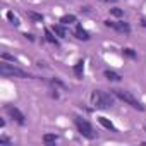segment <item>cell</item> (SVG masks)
Instances as JSON below:
<instances>
[{
  "instance_id": "7402d4cb",
  "label": "cell",
  "mask_w": 146,
  "mask_h": 146,
  "mask_svg": "<svg viewBox=\"0 0 146 146\" xmlns=\"http://www.w3.org/2000/svg\"><path fill=\"white\" fill-rule=\"evenodd\" d=\"M141 24H143V26L146 28V19H143V21H141Z\"/></svg>"
},
{
  "instance_id": "4fadbf2b",
  "label": "cell",
  "mask_w": 146,
  "mask_h": 146,
  "mask_svg": "<svg viewBox=\"0 0 146 146\" xmlns=\"http://www.w3.org/2000/svg\"><path fill=\"white\" fill-rule=\"evenodd\" d=\"M105 78H107L108 81H120V79H122L117 72H113V70H105Z\"/></svg>"
},
{
  "instance_id": "9a60e30c",
  "label": "cell",
  "mask_w": 146,
  "mask_h": 146,
  "mask_svg": "<svg viewBox=\"0 0 146 146\" xmlns=\"http://www.w3.org/2000/svg\"><path fill=\"white\" fill-rule=\"evenodd\" d=\"M28 17L31 21H36V23H41L43 21V16L41 14H36V12H28Z\"/></svg>"
},
{
  "instance_id": "8fae6325",
  "label": "cell",
  "mask_w": 146,
  "mask_h": 146,
  "mask_svg": "<svg viewBox=\"0 0 146 146\" xmlns=\"http://www.w3.org/2000/svg\"><path fill=\"white\" fill-rule=\"evenodd\" d=\"M53 33H55L57 36H60V38H65V35H67V31H65V28H64L62 24H55V26H53Z\"/></svg>"
},
{
  "instance_id": "3957f363",
  "label": "cell",
  "mask_w": 146,
  "mask_h": 146,
  "mask_svg": "<svg viewBox=\"0 0 146 146\" xmlns=\"http://www.w3.org/2000/svg\"><path fill=\"white\" fill-rule=\"evenodd\" d=\"M113 95H115L119 100H122L124 103L131 105L132 108H137V110H144L143 103H141V102H137V98H134V96H132L129 91H124V90H115V91H113Z\"/></svg>"
},
{
  "instance_id": "52a82bcc",
  "label": "cell",
  "mask_w": 146,
  "mask_h": 146,
  "mask_svg": "<svg viewBox=\"0 0 146 146\" xmlns=\"http://www.w3.org/2000/svg\"><path fill=\"white\" fill-rule=\"evenodd\" d=\"M74 35H76V38H78V40H83V41H88V40H90V33H88L81 24H78V26H76Z\"/></svg>"
},
{
  "instance_id": "ba28073f",
  "label": "cell",
  "mask_w": 146,
  "mask_h": 146,
  "mask_svg": "<svg viewBox=\"0 0 146 146\" xmlns=\"http://www.w3.org/2000/svg\"><path fill=\"white\" fill-rule=\"evenodd\" d=\"M45 38H46V41H48V43H52V45L58 46V40L55 38V35H53L50 29H45Z\"/></svg>"
},
{
  "instance_id": "cb8c5ba5",
  "label": "cell",
  "mask_w": 146,
  "mask_h": 146,
  "mask_svg": "<svg viewBox=\"0 0 146 146\" xmlns=\"http://www.w3.org/2000/svg\"><path fill=\"white\" fill-rule=\"evenodd\" d=\"M144 131H146V125H144Z\"/></svg>"
},
{
  "instance_id": "6da1fadb",
  "label": "cell",
  "mask_w": 146,
  "mask_h": 146,
  "mask_svg": "<svg viewBox=\"0 0 146 146\" xmlns=\"http://www.w3.org/2000/svg\"><path fill=\"white\" fill-rule=\"evenodd\" d=\"M91 103L95 108H100V110H107L113 105V96L107 91H102V90H95L91 93Z\"/></svg>"
},
{
  "instance_id": "9c48e42d",
  "label": "cell",
  "mask_w": 146,
  "mask_h": 146,
  "mask_svg": "<svg viewBox=\"0 0 146 146\" xmlns=\"http://www.w3.org/2000/svg\"><path fill=\"white\" fill-rule=\"evenodd\" d=\"M83 72H84V62L79 60V62L74 65V74H76V78H83Z\"/></svg>"
},
{
  "instance_id": "7a4b0ae2",
  "label": "cell",
  "mask_w": 146,
  "mask_h": 146,
  "mask_svg": "<svg viewBox=\"0 0 146 146\" xmlns=\"http://www.w3.org/2000/svg\"><path fill=\"white\" fill-rule=\"evenodd\" d=\"M0 72H2V76H4V78H21V79L33 78L31 74L24 72L23 69H19V67H14V65H11V64H5V62H2V64H0Z\"/></svg>"
},
{
  "instance_id": "2e32d148",
  "label": "cell",
  "mask_w": 146,
  "mask_h": 146,
  "mask_svg": "<svg viewBox=\"0 0 146 146\" xmlns=\"http://www.w3.org/2000/svg\"><path fill=\"white\" fill-rule=\"evenodd\" d=\"M7 19H9L14 26H19V19H17V16H14V12H7Z\"/></svg>"
},
{
  "instance_id": "5b68a950",
  "label": "cell",
  "mask_w": 146,
  "mask_h": 146,
  "mask_svg": "<svg viewBox=\"0 0 146 146\" xmlns=\"http://www.w3.org/2000/svg\"><path fill=\"white\" fill-rule=\"evenodd\" d=\"M5 112H7V113H9V115H11V117L17 122V124H21V125H23V124L26 122L24 113H23L19 108H16V107H12V105H7V107H5Z\"/></svg>"
},
{
  "instance_id": "ac0fdd59",
  "label": "cell",
  "mask_w": 146,
  "mask_h": 146,
  "mask_svg": "<svg viewBox=\"0 0 146 146\" xmlns=\"http://www.w3.org/2000/svg\"><path fill=\"white\" fill-rule=\"evenodd\" d=\"M110 14L115 16V17H122L124 16V11H120V9H110Z\"/></svg>"
},
{
  "instance_id": "603a6c76",
  "label": "cell",
  "mask_w": 146,
  "mask_h": 146,
  "mask_svg": "<svg viewBox=\"0 0 146 146\" xmlns=\"http://www.w3.org/2000/svg\"><path fill=\"white\" fill-rule=\"evenodd\" d=\"M100 2H115V0H100Z\"/></svg>"
},
{
  "instance_id": "7c38bea8",
  "label": "cell",
  "mask_w": 146,
  "mask_h": 146,
  "mask_svg": "<svg viewBox=\"0 0 146 146\" xmlns=\"http://www.w3.org/2000/svg\"><path fill=\"white\" fill-rule=\"evenodd\" d=\"M60 23L62 24H72V23H76V16L74 14H65L60 17Z\"/></svg>"
},
{
  "instance_id": "d6986e66",
  "label": "cell",
  "mask_w": 146,
  "mask_h": 146,
  "mask_svg": "<svg viewBox=\"0 0 146 146\" xmlns=\"http://www.w3.org/2000/svg\"><path fill=\"white\" fill-rule=\"evenodd\" d=\"M2 58H4V60H12V62H16V58H14L12 55H9V53H2Z\"/></svg>"
},
{
  "instance_id": "44dd1931",
  "label": "cell",
  "mask_w": 146,
  "mask_h": 146,
  "mask_svg": "<svg viewBox=\"0 0 146 146\" xmlns=\"http://www.w3.org/2000/svg\"><path fill=\"white\" fill-rule=\"evenodd\" d=\"M52 84H55V86H60V88H64V83H60L58 79H52Z\"/></svg>"
},
{
  "instance_id": "e0dca14e",
  "label": "cell",
  "mask_w": 146,
  "mask_h": 146,
  "mask_svg": "<svg viewBox=\"0 0 146 146\" xmlns=\"http://www.w3.org/2000/svg\"><path fill=\"white\" fill-rule=\"evenodd\" d=\"M124 55L129 57V58H136V53H134L132 48H124Z\"/></svg>"
},
{
  "instance_id": "ffe728a7",
  "label": "cell",
  "mask_w": 146,
  "mask_h": 146,
  "mask_svg": "<svg viewBox=\"0 0 146 146\" xmlns=\"http://www.w3.org/2000/svg\"><path fill=\"white\" fill-rule=\"evenodd\" d=\"M0 144H11V139L9 137H0Z\"/></svg>"
},
{
  "instance_id": "277c9868",
  "label": "cell",
  "mask_w": 146,
  "mask_h": 146,
  "mask_svg": "<svg viewBox=\"0 0 146 146\" xmlns=\"http://www.w3.org/2000/svg\"><path fill=\"white\" fill-rule=\"evenodd\" d=\"M76 127H78V131H79L81 136H84V137H88V139H95V137H96V134H95V131H93V127H91V124H90L88 120H84V119H76Z\"/></svg>"
},
{
  "instance_id": "5bb4252c",
  "label": "cell",
  "mask_w": 146,
  "mask_h": 146,
  "mask_svg": "<svg viewBox=\"0 0 146 146\" xmlns=\"http://www.w3.org/2000/svg\"><path fill=\"white\" fill-rule=\"evenodd\" d=\"M57 139H58V136H57V134H45V136H43V143H46V144L55 143Z\"/></svg>"
},
{
  "instance_id": "8992f818",
  "label": "cell",
  "mask_w": 146,
  "mask_h": 146,
  "mask_svg": "<svg viewBox=\"0 0 146 146\" xmlns=\"http://www.w3.org/2000/svg\"><path fill=\"white\" fill-rule=\"evenodd\" d=\"M105 26L107 28H113V29H117L119 33H131V26L127 24V23H113V21H105Z\"/></svg>"
},
{
  "instance_id": "30bf717a",
  "label": "cell",
  "mask_w": 146,
  "mask_h": 146,
  "mask_svg": "<svg viewBox=\"0 0 146 146\" xmlns=\"http://www.w3.org/2000/svg\"><path fill=\"white\" fill-rule=\"evenodd\" d=\"M98 122L105 127V129H108V131H115V127H113V124L107 119V117H98Z\"/></svg>"
}]
</instances>
